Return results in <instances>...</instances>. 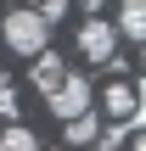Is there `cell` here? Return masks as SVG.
Returning a JSON list of instances; mask_svg holds the SVG:
<instances>
[{
  "mask_svg": "<svg viewBox=\"0 0 146 151\" xmlns=\"http://www.w3.org/2000/svg\"><path fill=\"white\" fill-rule=\"evenodd\" d=\"M0 39H6L17 56H28V62H34V56L45 50V39H51V22H45L34 6H11V11H6V22H0Z\"/></svg>",
  "mask_w": 146,
  "mask_h": 151,
  "instance_id": "obj_1",
  "label": "cell"
},
{
  "mask_svg": "<svg viewBox=\"0 0 146 151\" xmlns=\"http://www.w3.org/2000/svg\"><path fill=\"white\" fill-rule=\"evenodd\" d=\"M90 101H96V90H90V78L84 73H62L51 90H45V106L68 123V118H79V112H90Z\"/></svg>",
  "mask_w": 146,
  "mask_h": 151,
  "instance_id": "obj_2",
  "label": "cell"
},
{
  "mask_svg": "<svg viewBox=\"0 0 146 151\" xmlns=\"http://www.w3.org/2000/svg\"><path fill=\"white\" fill-rule=\"evenodd\" d=\"M113 50H118V34H113L107 17L79 22V56H84V62H113Z\"/></svg>",
  "mask_w": 146,
  "mask_h": 151,
  "instance_id": "obj_3",
  "label": "cell"
},
{
  "mask_svg": "<svg viewBox=\"0 0 146 151\" xmlns=\"http://www.w3.org/2000/svg\"><path fill=\"white\" fill-rule=\"evenodd\" d=\"M101 118L107 123H141V90L135 84H101Z\"/></svg>",
  "mask_w": 146,
  "mask_h": 151,
  "instance_id": "obj_4",
  "label": "cell"
},
{
  "mask_svg": "<svg viewBox=\"0 0 146 151\" xmlns=\"http://www.w3.org/2000/svg\"><path fill=\"white\" fill-rule=\"evenodd\" d=\"M62 73H68V67H62V56H56V50H39V56H34V67H28V84L51 90V84H56Z\"/></svg>",
  "mask_w": 146,
  "mask_h": 151,
  "instance_id": "obj_5",
  "label": "cell"
},
{
  "mask_svg": "<svg viewBox=\"0 0 146 151\" xmlns=\"http://www.w3.org/2000/svg\"><path fill=\"white\" fill-rule=\"evenodd\" d=\"M96 134H101V118H96V112L68 118V129H62V140H68V146H96Z\"/></svg>",
  "mask_w": 146,
  "mask_h": 151,
  "instance_id": "obj_6",
  "label": "cell"
},
{
  "mask_svg": "<svg viewBox=\"0 0 146 151\" xmlns=\"http://www.w3.org/2000/svg\"><path fill=\"white\" fill-rule=\"evenodd\" d=\"M113 34H118V39H141L146 34V6L141 0H124V6H118V28H113Z\"/></svg>",
  "mask_w": 146,
  "mask_h": 151,
  "instance_id": "obj_7",
  "label": "cell"
},
{
  "mask_svg": "<svg viewBox=\"0 0 146 151\" xmlns=\"http://www.w3.org/2000/svg\"><path fill=\"white\" fill-rule=\"evenodd\" d=\"M0 151H39V140H34L28 123H6L0 129Z\"/></svg>",
  "mask_w": 146,
  "mask_h": 151,
  "instance_id": "obj_8",
  "label": "cell"
},
{
  "mask_svg": "<svg viewBox=\"0 0 146 151\" xmlns=\"http://www.w3.org/2000/svg\"><path fill=\"white\" fill-rule=\"evenodd\" d=\"M62 11H68V0H45V6H39V17H45V22H56Z\"/></svg>",
  "mask_w": 146,
  "mask_h": 151,
  "instance_id": "obj_9",
  "label": "cell"
},
{
  "mask_svg": "<svg viewBox=\"0 0 146 151\" xmlns=\"http://www.w3.org/2000/svg\"><path fill=\"white\" fill-rule=\"evenodd\" d=\"M17 112V95H11V84H0V118H11Z\"/></svg>",
  "mask_w": 146,
  "mask_h": 151,
  "instance_id": "obj_10",
  "label": "cell"
},
{
  "mask_svg": "<svg viewBox=\"0 0 146 151\" xmlns=\"http://www.w3.org/2000/svg\"><path fill=\"white\" fill-rule=\"evenodd\" d=\"M129 151H146V140H141V134H129Z\"/></svg>",
  "mask_w": 146,
  "mask_h": 151,
  "instance_id": "obj_11",
  "label": "cell"
},
{
  "mask_svg": "<svg viewBox=\"0 0 146 151\" xmlns=\"http://www.w3.org/2000/svg\"><path fill=\"white\" fill-rule=\"evenodd\" d=\"M0 84H6V67H0Z\"/></svg>",
  "mask_w": 146,
  "mask_h": 151,
  "instance_id": "obj_12",
  "label": "cell"
},
{
  "mask_svg": "<svg viewBox=\"0 0 146 151\" xmlns=\"http://www.w3.org/2000/svg\"><path fill=\"white\" fill-rule=\"evenodd\" d=\"M0 129H6V123H0Z\"/></svg>",
  "mask_w": 146,
  "mask_h": 151,
  "instance_id": "obj_13",
  "label": "cell"
}]
</instances>
